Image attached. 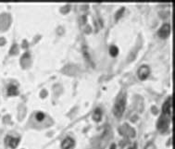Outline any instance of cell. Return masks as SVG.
Instances as JSON below:
<instances>
[{"label":"cell","instance_id":"8992f818","mask_svg":"<svg viewBox=\"0 0 175 149\" xmlns=\"http://www.w3.org/2000/svg\"><path fill=\"white\" fill-rule=\"evenodd\" d=\"M5 142L8 146L14 149L18 146L19 143H20V138H14V137H11V136H7L5 139Z\"/></svg>","mask_w":175,"mask_h":149},{"label":"cell","instance_id":"52a82bcc","mask_svg":"<svg viewBox=\"0 0 175 149\" xmlns=\"http://www.w3.org/2000/svg\"><path fill=\"white\" fill-rule=\"evenodd\" d=\"M74 145V140L71 137L65 138L61 143V148L62 149H71Z\"/></svg>","mask_w":175,"mask_h":149},{"label":"cell","instance_id":"6da1fadb","mask_svg":"<svg viewBox=\"0 0 175 149\" xmlns=\"http://www.w3.org/2000/svg\"><path fill=\"white\" fill-rule=\"evenodd\" d=\"M125 104H126L125 96H123V95L119 96V98L117 99V102L115 103V106L113 108V113L117 118H121L122 116L124 110H125Z\"/></svg>","mask_w":175,"mask_h":149},{"label":"cell","instance_id":"8fae6325","mask_svg":"<svg viewBox=\"0 0 175 149\" xmlns=\"http://www.w3.org/2000/svg\"><path fill=\"white\" fill-rule=\"evenodd\" d=\"M35 118L38 121H42L44 119H45V114L43 112H37L36 115H35Z\"/></svg>","mask_w":175,"mask_h":149},{"label":"cell","instance_id":"4fadbf2b","mask_svg":"<svg viewBox=\"0 0 175 149\" xmlns=\"http://www.w3.org/2000/svg\"><path fill=\"white\" fill-rule=\"evenodd\" d=\"M110 149H116V145H112V146H111Z\"/></svg>","mask_w":175,"mask_h":149},{"label":"cell","instance_id":"7a4b0ae2","mask_svg":"<svg viewBox=\"0 0 175 149\" xmlns=\"http://www.w3.org/2000/svg\"><path fill=\"white\" fill-rule=\"evenodd\" d=\"M171 118V117H169L167 115H162L159 121H158V128L160 132H165L168 130V127H169V123H170V120Z\"/></svg>","mask_w":175,"mask_h":149},{"label":"cell","instance_id":"277c9868","mask_svg":"<svg viewBox=\"0 0 175 149\" xmlns=\"http://www.w3.org/2000/svg\"><path fill=\"white\" fill-rule=\"evenodd\" d=\"M137 74H138V78L141 81H145L150 74V68L147 65H142L139 68Z\"/></svg>","mask_w":175,"mask_h":149},{"label":"cell","instance_id":"5b68a950","mask_svg":"<svg viewBox=\"0 0 175 149\" xmlns=\"http://www.w3.org/2000/svg\"><path fill=\"white\" fill-rule=\"evenodd\" d=\"M170 32H171V25L169 23H164L163 25L161 26L160 29L158 32V34L160 38H167L169 35H170Z\"/></svg>","mask_w":175,"mask_h":149},{"label":"cell","instance_id":"3957f363","mask_svg":"<svg viewBox=\"0 0 175 149\" xmlns=\"http://www.w3.org/2000/svg\"><path fill=\"white\" fill-rule=\"evenodd\" d=\"M162 112L164 115H167L169 117H172V98L170 96L167 99V101L164 103L163 107H162Z\"/></svg>","mask_w":175,"mask_h":149},{"label":"cell","instance_id":"9c48e42d","mask_svg":"<svg viewBox=\"0 0 175 149\" xmlns=\"http://www.w3.org/2000/svg\"><path fill=\"white\" fill-rule=\"evenodd\" d=\"M8 95H12V96H14V95H19V91H18V88L17 86L15 85H9V88H8Z\"/></svg>","mask_w":175,"mask_h":149},{"label":"cell","instance_id":"30bf717a","mask_svg":"<svg viewBox=\"0 0 175 149\" xmlns=\"http://www.w3.org/2000/svg\"><path fill=\"white\" fill-rule=\"evenodd\" d=\"M109 53L112 57H117L118 54H119V49L117 47H115V45H111V47H109Z\"/></svg>","mask_w":175,"mask_h":149},{"label":"cell","instance_id":"7c38bea8","mask_svg":"<svg viewBox=\"0 0 175 149\" xmlns=\"http://www.w3.org/2000/svg\"><path fill=\"white\" fill-rule=\"evenodd\" d=\"M145 149H156V146L154 144H152V143H149V144L146 146Z\"/></svg>","mask_w":175,"mask_h":149},{"label":"cell","instance_id":"ba28073f","mask_svg":"<svg viewBox=\"0 0 175 149\" xmlns=\"http://www.w3.org/2000/svg\"><path fill=\"white\" fill-rule=\"evenodd\" d=\"M101 118H102V111H101V109H100V108H96L95 111H94L93 119H94V120H96V122H98V121H100Z\"/></svg>","mask_w":175,"mask_h":149}]
</instances>
